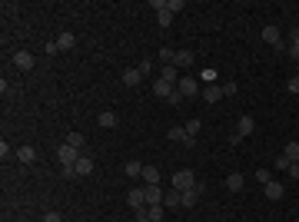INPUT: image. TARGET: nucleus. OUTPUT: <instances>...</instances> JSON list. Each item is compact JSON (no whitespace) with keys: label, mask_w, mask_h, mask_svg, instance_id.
<instances>
[{"label":"nucleus","mask_w":299,"mask_h":222,"mask_svg":"<svg viewBox=\"0 0 299 222\" xmlns=\"http://www.w3.org/2000/svg\"><path fill=\"white\" fill-rule=\"evenodd\" d=\"M80 156H83V153L74 149L70 143H60V146H56V159H60V166H63V169H74Z\"/></svg>","instance_id":"f257e3e1"},{"label":"nucleus","mask_w":299,"mask_h":222,"mask_svg":"<svg viewBox=\"0 0 299 222\" xmlns=\"http://www.w3.org/2000/svg\"><path fill=\"white\" fill-rule=\"evenodd\" d=\"M196 186V176L189 172V169H180L176 176H173V189H180V192H187V189H193Z\"/></svg>","instance_id":"f03ea898"},{"label":"nucleus","mask_w":299,"mask_h":222,"mask_svg":"<svg viewBox=\"0 0 299 222\" xmlns=\"http://www.w3.org/2000/svg\"><path fill=\"white\" fill-rule=\"evenodd\" d=\"M176 90L183 93V96H196V93H200V83H196V76H180Z\"/></svg>","instance_id":"7ed1b4c3"},{"label":"nucleus","mask_w":299,"mask_h":222,"mask_svg":"<svg viewBox=\"0 0 299 222\" xmlns=\"http://www.w3.org/2000/svg\"><path fill=\"white\" fill-rule=\"evenodd\" d=\"M127 203H130V209L143 212V209H147V196H143V189H130V192H127Z\"/></svg>","instance_id":"20e7f679"},{"label":"nucleus","mask_w":299,"mask_h":222,"mask_svg":"<svg viewBox=\"0 0 299 222\" xmlns=\"http://www.w3.org/2000/svg\"><path fill=\"white\" fill-rule=\"evenodd\" d=\"M167 139H169V143H183V146H193V139L187 136V126H173V130H167Z\"/></svg>","instance_id":"39448f33"},{"label":"nucleus","mask_w":299,"mask_h":222,"mask_svg":"<svg viewBox=\"0 0 299 222\" xmlns=\"http://www.w3.org/2000/svg\"><path fill=\"white\" fill-rule=\"evenodd\" d=\"M282 192H286V189H282V183H280V179H269V183L262 186V196H269L273 203H276V199H282Z\"/></svg>","instance_id":"423d86ee"},{"label":"nucleus","mask_w":299,"mask_h":222,"mask_svg":"<svg viewBox=\"0 0 299 222\" xmlns=\"http://www.w3.org/2000/svg\"><path fill=\"white\" fill-rule=\"evenodd\" d=\"M143 196H147V205H163V189L160 186H143Z\"/></svg>","instance_id":"0eeeda50"},{"label":"nucleus","mask_w":299,"mask_h":222,"mask_svg":"<svg viewBox=\"0 0 299 222\" xmlns=\"http://www.w3.org/2000/svg\"><path fill=\"white\" fill-rule=\"evenodd\" d=\"M14 67H17V70H30V67H34V53L17 50V53H14Z\"/></svg>","instance_id":"6e6552de"},{"label":"nucleus","mask_w":299,"mask_h":222,"mask_svg":"<svg viewBox=\"0 0 299 222\" xmlns=\"http://www.w3.org/2000/svg\"><path fill=\"white\" fill-rule=\"evenodd\" d=\"M74 172H76V176H90V172H93V159H90V156H80L76 166H74Z\"/></svg>","instance_id":"1a4fd4ad"},{"label":"nucleus","mask_w":299,"mask_h":222,"mask_svg":"<svg viewBox=\"0 0 299 222\" xmlns=\"http://www.w3.org/2000/svg\"><path fill=\"white\" fill-rule=\"evenodd\" d=\"M262 40L273 43V47H282V34L276 30V27H262Z\"/></svg>","instance_id":"9d476101"},{"label":"nucleus","mask_w":299,"mask_h":222,"mask_svg":"<svg viewBox=\"0 0 299 222\" xmlns=\"http://www.w3.org/2000/svg\"><path fill=\"white\" fill-rule=\"evenodd\" d=\"M180 203H183V192H180V189H169V192H163V205H167V209H176Z\"/></svg>","instance_id":"9b49d317"},{"label":"nucleus","mask_w":299,"mask_h":222,"mask_svg":"<svg viewBox=\"0 0 299 222\" xmlns=\"http://www.w3.org/2000/svg\"><path fill=\"white\" fill-rule=\"evenodd\" d=\"M173 90H176V86L167 83V80H156V83H153V93H156L160 100H169V93H173Z\"/></svg>","instance_id":"f8f14e48"},{"label":"nucleus","mask_w":299,"mask_h":222,"mask_svg":"<svg viewBox=\"0 0 299 222\" xmlns=\"http://www.w3.org/2000/svg\"><path fill=\"white\" fill-rule=\"evenodd\" d=\"M256 130V120H253V116H240V126H236V133H240V136H249V133Z\"/></svg>","instance_id":"ddd939ff"},{"label":"nucleus","mask_w":299,"mask_h":222,"mask_svg":"<svg viewBox=\"0 0 299 222\" xmlns=\"http://www.w3.org/2000/svg\"><path fill=\"white\" fill-rule=\"evenodd\" d=\"M200 192H203V183H196L193 189H187V192H183V203H180V205H196Z\"/></svg>","instance_id":"4468645a"},{"label":"nucleus","mask_w":299,"mask_h":222,"mask_svg":"<svg viewBox=\"0 0 299 222\" xmlns=\"http://www.w3.org/2000/svg\"><path fill=\"white\" fill-rule=\"evenodd\" d=\"M17 159H20V163H37V149H34V146H20L17 149Z\"/></svg>","instance_id":"2eb2a0df"},{"label":"nucleus","mask_w":299,"mask_h":222,"mask_svg":"<svg viewBox=\"0 0 299 222\" xmlns=\"http://www.w3.org/2000/svg\"><path fill=\"white\" fill-rule=\"evenodd\" d=\"M74 47H76L74 34H60V37H56V50H74Z\"/></svg>","instance_id":"dca6fc26"},{"label":"nucleus","mask_w":299,"mask_h":222,"mask_svg":"<svg viewBox=\"0 0 299 222\" xmlns=\"http://www.w3.org/2000/svg\"><path fill=\"white\" fill-rule=\"evenodd\" d=\"M140 80H143L140 67H136V70H123V83H127V86H140Z\"/></svg>","instance_id":"f3484780"},{"label":"nucleus","mask_w":299,"mask_h":222,"mask_svg":"<svg viewBox=\"0 0 299 222\" xmlns=\"http://www.w3.org/2000/svg\"><path fill=\"white\" fill-rule=\"evenodd\" d=\"M160 80H167V83H173V86H176V83H180L176 67H173V63H167V67H163V73H160Z\"/></svg>","instance_id":"a211bd4d"},{"label":"nucleus","mask_w":299,"mask_h":222,"mask_svg":"<svg viewBox=\"0 0 299 222\" xmlns=\"http://www.w3.org/2000/svg\"><path fill=\"white\" fill-rule=\"evenodd\" d=\"M226 189H229V192H240V189H243V176H240V172H229V176H226Z\"/></svg>","instance_id":"6ab92c4d"},{"label":"nucleus","mask_w":299,"mask_h":222,"mask_svg":"<svg viewBox=\"0 0 299 222\" xmlns=\"http://www.w3.org/2000/svg\"><path fill=\"white\" fill-rule=\"evenodd\" d=\"M143 179H147V186H160V169L156 166H143Z\"/></svg>","instance_id":"aec40b11"},{"label":"nucleus","mask_w":299,"mask_h":222,"mask_svg":"<svg viewBox=\"0 0 299 222\" xmlns=\"http://www.w3.org/2000/svg\"><path fill=\"white\" fill-rule=\"evenodd\" d=\"M96 123H100V126H103V130H110V126H116V113H113V110H107V113H100V116H96Z\"/></svg>","instance_id":"412c9836"},{"label":"nucleus","mask_w":299,"mask_h":222,"mask_svg":"<svg viewBox=\"0 0 299 222\" xmlns=\"http://www.w3.org/2000/svg\"><path fill=\"white\" fill-rule=\"evenodd\" d=\"M220 96H223V90H220L216 83H213V86H206V90H203V100H206V103H216Z\"/></svg>","instance_id":"4be33fe9"},{"label":"nucleus","mask_w":299,"mask_h":222,"mask_svg":"<svg viewBox=\"0 0 299 222\" xmlns=\"http://www.w3.org/2000/svg\"><path fill=\"white\" fill-rule=\"evenodd\" d=\"M189 63H193V53L189 50H176V63L173 67H189Z\"/></svg>","instance_id":"5701e85b"},{"label":"nucleus","mask_w":299,"mask_h":222,"mask_svg":"<svg viewBox=\"0 0 299 222\" xmlns=\"http://www.w3.org/2000/svg\"><path fill=\"white\" fill-rule=\"evenodd\" d=\"M289 163H299V143H286V153H282Z\"/></svg>","instance_id":"b1692460"},{"label":"nucleus","mask_w":299,"mask_h":222,"mask_svg":"<svg viewBox=\"0 0 299 222\" xmlns=\"http://www.w3.org/2000/svg\"><path fill=\"white\" fill-rule=\"evenodd\" d=\"M123 172H127L130 179H136V176H143V166H140V163L133 159V163H127V166H123Z\"/></svg>","instance_id":"393cba45"},{"label":"nucleus","mask_w":299,"mask_h":222,"mask_svg":"<svg viewBox=\"0 0 299 222\" xmlns=\"http://www.w3.org/2000/svg\"><path fill=\"white\" fill-rule=\"evenodd\" d=\"M143 212H147V216H150L153 222H163V205H147Z\"/></svg>","instance_id":"a878e982"},{"label":"nucleus","mask_w":299,"mask_h":222,"mask_svg":"<svg viewBox=\"0 0 299 222\" xmlns=\"http://www.w3.org/2000/svg\"><path fill=\"white\" fill-rule=\"evenodd\" d=\"M200 130H203V123H200V120H189V123H187V136H189V139H196Z\"/></svg>","instance_id":"bb28decb"},{"label":"nucleus","mask_w":299,"mask_h":222,"mask_svg":"<svg viewBox=\"0 0 299 222\" xmlns=\"http://www.w3.org/2000/svg\"><path fill=\"white\" fill-rule=\"evenodd\" d=\"M160 60H163V67H167V63H176V50L163 47V50H160Z\"/></svg>","instance_id":"cd10ccee"},{"label":"nucleus","mask_w":299,"mask_h":222,"mask_svg":"<svg viewBox=\"0 0 299 222\" xmlns=\"http://www.w3.org/2000/svg\"><path fill=\"white\" fill-rule=\"evenodd\" d=\"M156 20H160V27H169V23H173V14H169L167 7H163V10L156 14Z\"/></svg>","instance_id":"c85d7f7f"},{"label":"nucleus","mask_w":299,"mask_h":222,"mask_svg":"<svg viewBox=\"0 0 299 222\" xmlns=\"http://www.w3.org/2000/svg\"><path fill=\"white\" fill-rule=\"evenodd\" d=\"M63 143H70L74 149H80V146H83V136H80V133H70V136H67Z\"/></svg>","instance_id":"c756f323"},{"label":"nucleus","mask_w":299,"mask_h":222,"mask_svg":"<svg viewBox=\"0 0 299 222\" xmlns=\"http://www.w3.org/2000/svg\"><path fill=\"white\" fill-rule=\"evenodd\" d=\"M286 50H289V56H293V60H299V37H293V43H289Z\"/></svg>","instance_id":"7c9ffc66"},{"label":"nucleus","mask_w":299,"mask_h":222,"mask_svg":"<svg viewBox=\"0 0 299 222\" xmlns=\"http://www.w3.org/2000/svg\"><path fill=\"white\" fill-rule=\"evenodd\" d=\"M256 179H260V183L266 186V183H269V179H273V176H269V169H256Z\"/></svg>","instance_id":"2f4dec72"},{"label":"nucleus","mask_w":299,"mask_h":222,"mask_svg":"<svg viewBox=\"0 0 299 222\" xmlns=\"http://www.w3.org/2000/svg\"><path fill=\"white\" fill-rule=\"evenodd\" d=\"M286 90H289V93H299V76H289V83H286Z\"/></svg>","instance_id":"473e14b6"},{"label":"nucleus","mask_w":299,"mask_h":222,"mask_svg":"<svg viewBox=\"0 0 299 222\" xmlns=\"http://www.w3.org/2000/svg\"><path fill=\"white\" fill-rule=\"evenodd\" d=\"M167 10H169V14H176V10H183V0H169V3H167Z\"/></svg>","instance_id":"72a5a7b5"},{"label":"nucleus","mask_w":299,"mask_h":222,"mask_svg":"<svg viewBox=\"0 0 299 222\" xmlns=\"http://www.w3.org/2000/svg\"><path fill=\"white\" fill-rule=\"evenodd\" d=\"M169 103H173V106H180V103H183V93L173 90V93H169Z\"/></svg>","instance_id":"f704fd0d"},{"label":"nucleus","mask_w":299,"mask_h":222,"mask_svg":"<svg viewBox=\"0 0 299 222\" xmlns=\"http://www.w3.org/2000/svg\"><path fill=\"white\" fill-rule=\"evenodd\" d=\"M286 172H289V176L299 183V163H289V169H286Z\"/></svg>","instance_id":"c9c22d12"},{"label":"nucleus","mask_w":299,"mask_h":222,"mask_svg":"<svg viewBox=\"0 0 299 222\" xmlns=\"http://www.w3.org/2000/svg\"><path fill=\"white\" fill-rule=\"evenodd\" d=\"M43 222H63V219H60V212H47V216H43Z\"/></svg>","instance_id":"e433bc0d"},{"label":"nucleus","mask_w":299,"mask_h":222,"mask_svg":"<svg viewBox=\"0 0 299 222\" xmlns=\"http://www.w3.org/2000/svg\"><path fill=\"white\" fill-rule=\"evenodd\" d=\"M136 222H153V219H150L147 212H140V216H136Z\"/></svg>","instance_id":"4c0bfd02"},{"label":"nucleus","mask_w":299,"mask_h":222,"mask_svg":"<svg viewBox=\"0 0 299 222\" xmlns=\"http://www.w3.org/2000/svg\"><path fill=\"white\" fill-rule=\"evenodd\" d=\"M296 37H299V23H296Z\"/></svg>","instance_id":"58836bf2"}]
</instances>
